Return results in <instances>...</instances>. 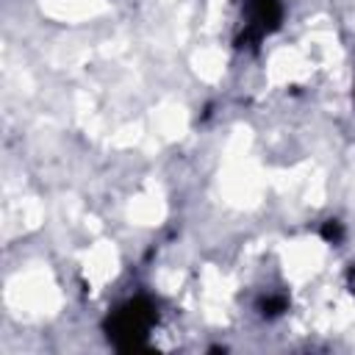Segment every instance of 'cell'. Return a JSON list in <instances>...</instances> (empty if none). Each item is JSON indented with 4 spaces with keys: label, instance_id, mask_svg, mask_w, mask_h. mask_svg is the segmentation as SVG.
<instances>
[{
    "label": "cell",
    "instance_id": "10",
    "mask_svg": "<svg viewBox=\"0 0 355 355\" xmlns=\"http://www.w3.org/2000/svg\"><path fill=\"white\" fill-rule=\"evenodd\" d=\"M42 11L61 22H80L108 8V0H39Z\"/></svg>",
    "mask_w": 355,
    "mask_h": 355
},
{
    "label": "cell",
    "instance_id": "15",
    "mask_svg": "<svg viewBox=\"0 0 355 355\" xmlns=\"http://www.w3.org/2000/svg\"><path fill=\"white\" fill-rule=\"evenodd\" d=\"M308 169L311 166H294V169H283V172H272V178H269V183L277 189V191H294L297 186H302L305 183V175H308Z\"/></svg>",
    "mask_w": 355,
    "mask_h": 355
},
{
    "label": "cell",
    "instance_id": "8",
    "mask_svg": "<svg viewBox=\"0 0 355 355\" xmlns=\"http://www.w3.org/2000/svg\"><path fill=\"white\" fill-rule=\"evenodd\" d=\"M128 219L133 225H141V227H153V225H161L166 219V200H164V191L155 180H150L139 194L130 197Z\"/></svg>",
    "mask_w": 355,
    "mask_h": 355
},
{
    "label": "cell",
    "instance_id": "7",
    "mask_svg": "<svg viewBox=\"0 0 355 355\" xmlns=\"http://www.w3.org/2000/svg\"><path fill=\"white\" fill-rule=\"evenodd\" d=\"M305 44H308L305 53L313 58V64H322V67H330V69L341 67L344 53H341V44H338V39H336V33H333V28L327 25L324 17H316V19L308 22Z\"/></svg>",
    "mask_w": 355,
    "mask_h": 355
},
{
    "label": "cell",
    "instance_id": "12",
    "mask_svg": "<svg viewBox=\"0 0 355 355\" xmlns=\"http://www.w3.org/2000/svg\"><path fill=\"white\" fill-rule=\"evenodd\" d=\"M349 322H355V300L347 297V294H341L327 311L319 313L316 327H319V330H341V327H347Z\"/></svg>",
    "mask_w": 355,
    "mask_h": 355
},
{
    "label": "cell",
    "instance_id": "4",
    "mask_svg": "<svg viewBox=\"0 0 355 355\" xmlns=\"http://www.w3.org/2000/svg\"><path fill=\"white\" fill-rule=\"evenodd\" d=\"M313 67V58L302 47H277L266 61V78L272 86H288L308 80Z\"/></svg>",
    "mask_w": 355,
    "mask_h": 355
},
{
    "label": "cell",
    "instance_id": "16",
    "mask_svg": "<svg viewBox=\"0 0 355 355\" xmlns=\"http://www.w3.org/2000/svg\"><path fill=\"white\" fill-rule=\"evenodd\" d=\"M141 139H144L141 125H139V122H128V125H119V128L108 136V144H111V147H136V144H141Z\"/></svg>",
    "mask_w": 355,
    "mask_h": 355
},
{
    "label": "cell",
    "instance_id": "14",
    "mask_svg": "<svg viewBox=\"0 0 355 355\" xmlns=\"http://www.w3.org/2000/svg\"><path fill=\"white\" fill-rule=\"evenodd\" d=\"M252 147V130L247 125H236L233 133L227 136V144H225V158H233V155H247Z\"/></svg>",
    "mask_w": 355,
    "mask_h": 355
},
{
    "label": "cell",
    "instance_id": "3",
    "mask_svg": "<svg viewBox=\"0 0 355 355\" xmlns=\"http://www.w3.org/2000/svg\"><path fill=\"white\" fill-rule=\"evenodd\" d=\"M327 258V247L322 239L316 236H300L294 241H288L280 250V261H283V272L288 277V283L302 286L308 283L324 263Z\"/></svg>",
    "mask_w": 355,
    "mask_h": 355
},
{
    "label": "cell",
    "instance_id": "6",
    "mask_svg": "<svg viewBox=\"0 0 355 355\" xmlns=\"http://www.w3.org/2000/svg\"><path fill=\"white\" fill-rule=\"evenodd\" d=\"M116 272H119V252L114 241L100 239L83 252V277L94 291H100L108 280H114Z\"/></svg>",
    "mask_w": 355,
    "mask_h": 355
},
{
    "label": "cell",
    "instance_id": "19",
    "mask_svg": "<svg viewBox=\"0 0 355 355\" xmlns=\"http://www.w3.org/2000/svg\"><path fill=\"white\" fill-rule=\"evenodd\" d=\"M180 283H183V272H178V269H161L158 272V288L161 291L175 294L180 288Z\"/></svg>",
    "mask_w": 355,
    "mask_h": 355
},
{
    "label": "cell",
    "instance_id": "1",
    "mask_svg": "<svg viewBox=\"0 0 355 355\" xmlns=\"http://www.w3.org/2000/svg\"><path fill=\"white\" fill-rule=\"evenodd\" d=\"M3 300L19 319H44L61 308V288L47 266H31L6 283Z\"/></svg>",
    "mask_w": 355,
    "mask_h": 355
},
{
    "label": "cell",
    "instance_id": "11",
    "mask_svg": "<svg viewBox=\"0 0 355 355\" xmlns=\"http://www.w3.org/2000/svg\"><path fill=\"white\" fill-rule=\"evenodd\" d=\"M225 64H227V58H225V53L219 47H200L191 55V69L205 83H216L225 75Z\"/></svg>",
    "mask_w": 355,
    "mask_h": 355
},
{
    "label": "cell",
    "instance_id": "20",
    "mask_svg": "<svg viewBox=\"0 0 355 355\" xmlns=\"http://www.w3.org/2000/svg\"><path fill=\"white\" fill-rule=\"evenodd\" d=\"M161 3H172V0H161Z\"/></svg>",
    "mask_w": 355,
    "mask_h": 355
},
{
    "label": "cell",
    "instance_id": "13",
    "mask_svg": "<svg viewBox=\"0 0 355 355\" xmlns=\"http://www.w3.org/2000/svg\"><path fill=\"white\" fill-rule=\"evenodd\" d=\"M17 219H19V227L22 230H36L44 219V208L36 197H22L17 202Z\"/></svg>",
    "mask_w": 355,
    "mask_h": 355
},
{
    "label": "cell",
    "instance_id": "18",
    "mask_svg": "<svg viewBox=\"0 0 355 355\" xmlns=\"http://www.w3.org/2000/svg\"><path fill=\"white\" fill-rule=\"evenodd\" d=\"M222 11H225V0H208V11H205V33H216L222 28Z\"/></svg>",
    "mask_w": 355,
    "mask_h": 355
},
{
    "label": "cell",
    "instance_id": "2",
    "mask_svg": "<svg viewBox=\"0 0 355 355\" xmlns=\"http://www.w3.org/2000/svg\"><path fill=\"white\" fill-rule=\"evenodd\" d=\"M266 172L258 166V161L247 155H233L225 158L222 169H219V194L230 208L239 211H250L258 208L266 191Z\"/></svg>",
    "mask_w": 355,
    "mask_h": 355
},
{
    "label": "cell",
    "instance_id": "17",
    "mask_svg": "<svg viewBox=\"0 0 355 355\" xmlns=\"http://www.w3.org/2000/svg\"><path fill=\"white\" fill-rule=\"evenodd\" d=\"M302 189H305V202L308 205H322L324 202V175L319 172V169H308V175H305V183H302Z\"/></svg>",
    "mask_w": 355,
    "mask_h": 355
},
{
    "label": "cell",
    "instance_id": "5",
    "mask_svg": "<svg viewBox=\"0 0 355 355\" xmlns=\"http://www.w3.org/2000/svg\"><path fill=\"white\" fill-rule=\"evenodd\" d=\"M200 294H202V316L214 324L227 322V311H230V294H233V283L216 269V266H205L202 269V280H200Z\"/></svg>",
    "mask_w": 355,
    "mask_h": 355
},
{
    "label": "cell",
    "instance_id": "9",
    "mask_svg": "<svg viewBox=\"0 0 355 355\" xmlns=\"http://www.w3.org/2000/svg\"><path fill=\"white\" fill-rule=\"evenodd\" d=\"M153 125L161 139L178 141L189 133V111L175 100H164L153 108Z\"/></svg>",
    "mask_w": 355,
    "mask_h": 355
}]
</instances>
